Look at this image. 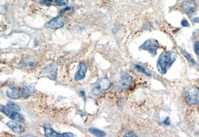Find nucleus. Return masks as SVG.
<instances>
[{
  "instance_id": "f257e3e1",
  "label": "nucleus",
  "mask_w": 199,
  "mask_h": 137,
  "mask_svg": "<svg viewBox=\"0 0 199 137\" xmlns=\"http://www.w3.org/2000/svg\"><path fill=\"white\" fill-rule=\"evenodd\" d=\"M177 55L173 51H164L159 55L157 61V68L159 73L165 74L174 62L176 61Z\"/></svg>"
},
{
  "instance_id": "f03ea898",
  "label": "nucleus",
  "mask_w": 199,
  "mask_h": 137,
  "mask_svg": "<svg viewBox=\"0 0 199 137\" xmlns=\"http://www.w3.org/2000/svg\"><path fill=\"white\" fill-rule=\"evenodd\" d=\"M111 82L108 78L100 79L92 88V94L95 96L100 95L108 90L111 87Z\"/></svg>"
},
{
  "instance_id": "7ed1b4c3",
  "label": "nucleus",
  "mask_w": 199,
  "mask_h": 137,
  "mask_svg": "<svg viewBox=\"0 0 199 137\" xmlns=\"http://www.w3.org/2000/svg\"><path fill=\"white\" fill-rule=\"evenodd\" d=\"M159 47V42L154 39H149L144 42L140 47V49L148 51L154 57L157 55V50Z\"/></svg>"
},
{
  "instance_id": "20e7f679",
  "label": "nucleus",
  "mask_w": 199,
  "mask_h": 137,
  "mask_svg": "<svg viewBox=\"0 0 199 137\" xmlns=\"http://www.w3.org/2000/svg\"><path fill=\"white\" fill-rule=\"evenodd\" d=\"M66 21V19L65 17L62 15H59L48 21L45 25V27L46 29H60L64 27Z\"/></svg>"
},
{
  "instance_id": "39448f33",
  "label": "nucleus",
  "mask_w": 199,
  "mask_h": 137,
  "mask_svg": "<svg viewBox=\"0 0 199 137\" xmlns=\"http://www.w3.org/2000/svg\"><path fill=\"white\" fill-rule=\"evenodd\" d=\"M186 100L191 104H198L199 103V88L197 87L190 88L187 91Z\"/></svg>"
},
{
  "instance_id": "423d86ee",
  "label": "nucleus",
  "mask_w": 199,
  "mask_h": 137,
  "mask_svg": "<svg viewBox=\"0 0 199 137\" xmlns=\"http://www.w3.org/2000/svg\"><path fill=\"white\" fill-rule=\"evenodd\" d=\"M132 78L130 74L125 72H121L118 87L120 90H126L132 84Z\"/></svg>"
},
{
  "instance_id": "0eeeda50",
  "label": "nucleus",
  "mask_w": 199,
  "mask_h": 137,
  "mask_svg": "<svg viewBox=\"0 0 199 137\" xmlns=\"http://www.w3.org/2000/svg\"><path fill=\"white\" fill-rule=\"evenodd\" d=\"M1 110L2 112L8 116L12 120L17 121L19 122H25V118H23L21 114L17 112V111H15L13 110L9 107L8 108L5 106H1Z\"/></svg>"
},
{
  "instance_id": "6e6552de",
  "label": "nucleus",
  "mask_w": 199,
  "mask_h": 137,
  "mask_svg": "<svg viewBox=\"0 0 199 137\" xmlns=\"http://www.w3.org/2000/svg\"><path fill=\"white\" fill-rule=\"evenodd\" d=\"M181 7L185 13L192 15L195 13L196 4L194 0H186L182 3Z\"/></svg>"
},
{
  "instance_id": "1a4fd4ad",
  "label": "nucleus",
  "mask_w": 199,
  "mask_h": 137,
  "mask_svg": "<svg viewBox=\"0 0 199 137\" xmlns=\"http://www.w3.org/2000/svg\"><path fill=\"white\" fill-rule=\"evenodd\" d=\"M57 68L55 65H50L45 68L44 74L50 80H55L57 76Z\"/></svg>"
},
{
  "instance_id": "9d476101",
  "label": "nucleus",
  "mask_w": 199,
  "mask_h": 137,
  "mask_svg": "<svg viewBox=\"0 0 199 137\" xmlns=\"http://www.w3.org/2000/svg\"><path fill=\"white\" fill-rule=\"evenodd\" d=\"M87 72V67L83 63H79L77 72L75 74V79L79 80L85 78Z\"/></svg>"
},
{
  "instance_id": "9b49d317",
  "label": "nucleus",
  "mask_w": 199,
  "mask_h": 137,
  "mask_svg": "<svg viewBox=\"0 0 199 137\" xmlns=\"http://www.w3.org/2000/svg\"><path fill=\"white\" fill-rule=\"evenodd\" d=\"M6 94L7 96L11 99H19L20 97L19 90L15 86H10L6 91Z\"/></svg>"
},
{
  "instance_id": "f8f14e48",
  "label": "nucleus",
  "mask_w": 199,
  "mask_h": 137,
  "mask_svg": "<svg viewBox=\"0 0 199 137\" xmlns=\"http://www.w3.org/2000/svg\"><path fill=\"white\" fill-rule=\"evenodd\" d=\"M36 92V90L35 87L33 86L27 85L23 86V89L21 90V95L22 96L27 98L31 97V96L33 95Z\"/></svg>"
},
{
  "instance_id": "ddd939ff",
  "label": "nucleus",
  "mask_w": 199,
  "mask_h": 137,
  "mask_svg": "<svg viewBox=\"0 0 199 137\" xmlns=\"http://www.w3.org/2000/svg\"><path fill=\"white\" fill-rule=\"evenodd\" d=\"M7 125L12 129L15 133L21 134L23 131V126L14 121H10L7 123Z\"/></svg>"
},
{
  "instance_id": "4468645a",
  "label": "nucleus",
  "mask_w": 199,
  "mask_h": 137,
  "mask_svg": "<svg viewBox=\"0 0 199 137\" xmlns=\"http://www.w3.org/2000/svg\"><path fill=\"white\" fill-rule=\"evenodd\" d=\"M43 129L44 130V135L46 137H62L61 134L58 133L57 132L54 130L51 127H50L48 125L44 126Z\"/></svg>"
},
{
  "instance_id": "2eb2a0df",
  "label": "nucleus",
  "mask_w": 199,
  "mask_h": 137,
  "mask_svg": "<svg viewBox=\"0 0 199 137\" xmlns=\"http://www.w3.org/2000/svg\"><path fill=\"white\" fill-rule=\"evenodd\" d=\"M181 51L184 57H185L186 59H187L188 61H189L190 65L193 66H195L197 64V63L194 60L193 58L186 51H185L183 49H181Z\"/></svg>"
},
{
  "instance_id": "dca6fc26",
  "label": "nucleus",
  "mask_w": 199,
  "mask_h": 137,
  "mask_svg": "<svg viewBox=\"0 0 199 137\" xmlns=\"http://www.w3.org/2000/svg\"><path fill=\"white\" fill-rule=\"evenodd\" d=\"M89 131L93 134L96 136L97 137H104L106 135V133L105 132L101 130L98 129L94 128H91L89 129Z\"/></svg>"
},
{
  "instance_id": "f3484780",
  "label": "nucleus",
  "mask_w": 199,
  "mask_h": 137,
  "mask_svg": "<svg viewBox=\"0 0 199 137\" xmlns=\"http://www.w3.org/2000/svg\"><path fill=\"white\" fill-rule=\"evenodd\" d=\"M134 67L136 68H138V70L142 72L143 74L147 76H151V74L149 73V72H148L146 70V68H144V67H143L142 65H139V64H136L134 65Z\"/></svg>"
},
{
  "instance_id": "a211bd4d",
  "label": "nucleus",
  "mask_w": 199,
  "mask_h": 137,
  "mask_svg": "<svg viewBox=\"0 0 199 137\" xmlns=\"http://www.w3.org/2000/svg\"><path fill=\"white\" fill-rule=\"evenodd\" d=\"M7 106H8V107H9L10 108L13 109H14L17 111H19L21 110L20 107L17 105L15 104V103L11 102V101H10L8 103Z\"/></svg>"
},
{
  "instance_id": "6ab92c4d",
  "label": "nucleus",
  "mask_w": 199,
  "mask_h": 137,
  "mask_svg": "<svg viewBox=\"0 0 199 137\" xmlns=\"http://www.w3.org/2000/svg\"><path fill=\"white\" fill-rule=\"evenodd\" d=\"M194 51L195 53L198 56H199V42L197 41L196 42L195 45H194Z\"/></svg>"
},
{
  "instance_id": "aec40b11",
  "label": "nucleus",
  "mask_w": 199,
  "mask_h": 137,
  "mask_svg": "<svg viewBox=\"0 0 199 137\" xmlns=\"http://www.w3.org/2000/svg\"><path fill=\"white\" fill-rule=\"evenodd\" d=\"M55 4L59 6H64L66 5V3L64 0H55Z\"/></svg>"
},
{
  "instance_id": "412c9836",
  "label": "nucleus",
  "mask_w": 199,
  "mask_h": 137,
  "mask_svg": "<svg viewBox=\"0 0 199 137\" xmlns=\"http://www.w3.org/2000/svg\"><path fill=\"white\" fill-rule=\"evenodd\" d=\"M62 137H75V135L74 134L70 133V132H68V133H64L61 134Z\"/></svg>"
},
{
  "instance_id": "4be33fe9",
  "label": "nucleus",
  "mask_w": 199,
  "mask_h": 137,
  "mask_svg": "<svg viewBox=\"0 0 199 137\" xmlns=\"http://www.w3.org/2000/svg\"><path fill=\"white\" fill-rule=\"evenodd\" d=\"M181 25L183 27H189L190 26L189 23L186 19H184L181 21Z\"/></svg>"
},
{
  "instance_id": "5701e85b",
  "label": "nucleus",
  "mask_w": 199,
  "mask_h": 137,
  "mask_svg": "<svg viewBox=\"0 0 199 137\" xmlns=\"http://www.w3.org/2000/svg\"><path fill=\"white\" fill-rule=\"evenodd\" d=\"M124 137H136V135L132 132H128L124 134Z\"/></svg>"
},
{
  "instance_id": "b1692460",
  "label": "nucleus",
  "mask_w": 199,
  "mask_h": 137,
  "mask_svg": "<svg viewBox=\"0 0 199 137\" xmlns=\"http://www.w3.org/2000/svg\"><path fill=\"white\" fill-rule=\"evenodd\" d=\"M163 123L165 125H169L170 124V119H169V118L168 117H167L166 119L163 121Z\"/></svg>"
},
{
  "instance_id": "393cba45",
  "label": "nucleus",
  "mask_w": 199,
  "mask_h": 137,
  "mask_svg": "<svg viewBox=\"0 0 199 137\" xmlns=\"http://www.w3.org/2000/svg\"><path fill=\"white\" fill-rule=\"evenodd\" d=\"M193 21L195 23H199V17H195L193 19Z\"/></svg>"
},
{
  "instance_id": "a878e982",
  "label": "nucleus",
  "mask_w": 199,
  "mask_h": 137,
  "mask_svg": "<svg viewBox=\"0 0 199 137\" xmlns=\"http://www.w3.org/2000/svg\"><path fill=\"white\" fill-rule=\"evenodd\" d=\"M80 93L83 97H84V98L85 99V96H86V95H85V93L84 91H80Z\"/></svg>"
},
{
  "instance_id": "bb28decb",
  "label": "nucleus",
  "mask_w": 199,
  "mask_h": 137,
  "mask_svg": "<svg viewBox=\"0 0 199 137\" xmlns=\"http://www.w3.org/2000/svg\"><path fill=\"white\" fill-rule=\"evenodd\" d=\"M178 1H181V0H178Z\"/></svg>"
}]
</instances>
